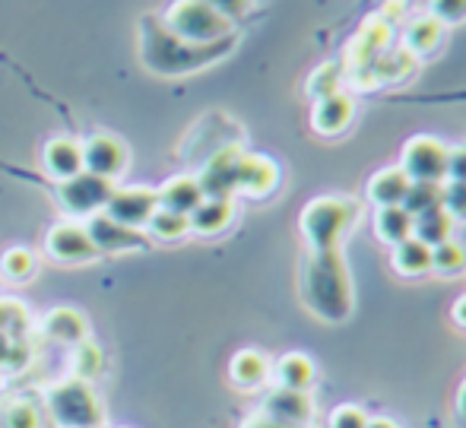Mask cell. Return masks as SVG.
I'll use <instances>...</instances> for the list:
<instances>
[{
	"mask_svg": "<svg viewBox=\"0 0 466 428\" xmlns=\"http://www.w3.org/2000/svg\"><path fill=\"white\" fill-rule=\"evenodd\" d=\"M378 16H384L390 25H397L400 19L406 16V0H384V4H380V10H378Z\"/></svg>",
	"mask_w": 466,
	"mask_h": 428,
	"instance_id": "obj_40",
	"label": "cell"
},
{
	"mask_svg": "<svg viewBox=\"0 0 466 428\" xmlns=\"http://www.w3.org/2000/svg\"><path fill=\"white\" fill-rule=\"evenodd\" d=\"M431 270L441 276L466 273V245H461L457 239H448L444 245L431 248Z\"/></svg>",
	"mask_w": 466,
	"mask_h": 428,
	"instance_id": "obj_29",
	"label": "cell"
},
{
	"mask_svg": "<svg viewBox=\"0 0 466 428\" xmlns=\"http://www.w3.org/2000/svg\"><path fill=\"white\" fill-rule=\"evenodd\" d=\"M454 226L457 222L451 219V213L444 207H431L425 213L412 216V239H419L422 245L438 248L444 245L448 239H454Z\"/></svg>",
	"mask_w": 466,
	"mask_h": 428,
	"instance_id": "obj_25",
	"label": "cell"
},
{
	"mask_svg": "<svg viewBox=\"0 0 466 428\" xmlns=\"http://www.w3.org/2000/svg\"><path fill=\"white\" fill-rule=\"evenodd\" d=\"M207 6H213L219 16H226L228 23H235V19H241L248 10H251V0H203Z\"/></svg>",
	"mask_w": 466,
	"mask_h": 428,
	"instance_id": "obj_38",
	"label": "cell"
},
{
	"mask_svg": "<svg viewBox=\"0 0 466 428\" xmlns=\"http://www.w3.org/2000/svg\"><path fill=\"white\" fill-rule=\"evenodd\" d=\"M264 416H270L273 423L279 425H289V428H305L308 423L314 419V400L308 393H299V391H277L267 397L264 403Z\"/></svg>",
	"mask_w": 466,
	"mask_h": 428,
	"instance_id": "obj_16",
	"label": "cell"
},
{
	"mask_svg": "<svg viewBox=\"0 0 466 428\" xmlns=\"http://www.w3.org/2000/svg\"><path fill=\"white\" fill-rule=\"evenodd\" d=\"M147 229L153 232V239L159 241H178L190 232V219L181 213H168V209H156L153 219L147 222Z\"/></svg>",
	"mask_w": 466,
	"mask_h": 428,
	"instance_id": "obj_30",
	"label": "cell"
},
{
	"mask_svg": "<svg viewBox=\"0 0 466 428\" xmlns=\"http://www.w3.org/2000/svg\"><path fill=\"white\" fill-rule=\"evenodd\" d=\"M190 232L197 235H219L232 226L235 219V203L222 200V197H203V203L187 216Z\"/></svg>",
	"mask_w": 466,
	"mask_h": 428,
	"instance_id": "obj_23",
	"label": "cell"
},
{
	"mask_svg": "<svg viewBox=\"0 0 466 428\" xmlns=\"http://www.w3.org/2000/svg\"><path fill=\"white\" fill-rule=\"evenodd\" d=\"M279 188V166L270 159V156L260 153H245L238 166V188L235 194L245 197H270L273 190Z\"/></svg>",
	"mask_w": 466,
	"mask_h": 428,
	"instance_id": "obj_15",
	"label": "cell"
},
{
	"mask_svg": "<svg viewBox=\"0 0 466 428\" xmlns=\"http://www.w3.org/2000/svg\"><path fill=\"white\" fill-rule=\"evenodd\" d=\"M4 428H38V413L32 403H13L4 416Z\"/></svg>",
	"mask_w": 466,
	"mask_h": 428,
	"instance_id": "obj_37",
	"label": "cell"
},
{
	"mask_svg": "<svg viewBox=\"0 0 466 428\" xmlns=\"http://www.w3.org/2000/svg\"><path fill=\"white\" fill-rule=\"evenodd\" d=\"M241 428H289V425L273 423V419L264 416V413H254V416H248L245 423H241Z\"/></svg>",
	"mask_w": 466,
	"mask_h": 428,
	"instance_id": "obj_42",
	"label": "cell"
},
{
	"mask_svg": "<svg viewBox=\"0 0 466 428\" xmlns=\"http://www.w3.org/2000/svg\"><path fill=\"white\" fill-rule=\"evenodd\" d=\"M86 232H89V239H93V245H96V251H98V254L137 251V248L147 245V239H143L140 229L121 226V222H115L111 216H105V213L89 216Z\"/></svg>",
	"mask_w": 466,
	"mask_h": 428,
	"instance_id": "obj_13",
	"label": "cell"
},
{
	"mask_svg": "<svg viewBox=\"0 0 466 428\" xmlns=\"http://www.w3.org/2000/svg\"><path fill=\"white\" fill-rule=\"evenodd\" d=\"M346 86V70L339 61H327L320 64L318 70H314L311 76H308V96L318 102V98L324 96H333V92H343Z\"/></svg>",
	"mask_w": 466,
	"mask_h": 428,
	"instance_id": "obj_28",
	"label": "cell"
},
{
	"mask_svg": "<svg viewBox=\"0 0 466 428\" xmlns=\"http://www.w3.org/2000/svg\"><path fill=\"white\" fill-rule=\"evenodd\" d=\"M448 153L451 147L431 134H416L403 143L400 153V168L406 171L410 181H435L444 184L448 178Z\"/></svg>",
	"mask_w": 466,
	"mask_h": 428,
	"instance_id": "obj_7",
	"label": "cell"
},
{
	"mask_svg": "<svg viewBox=\"0 0 466 428\" xmlns=\"http://www.w3.org/2000/svg\"><path fill=\"white\" fill-rule=\"evenodd\" d=\"M444 25L438 23V19H431L429 13H422V16H416V19H410L406 23V29H403V48L410 51L416 61H422V57H429V55H435L438 48H441V42H444Z\"/></svg>",
	"mask_w": 466,
	"mask_h": 428,
	"instance_id": "obj_18",
	"label": "cell"
},
{
	"mask_svg": "<svg viewBox=\"0 0 466 428\" xmlns=\"http://www.w3.org/2000/svg\"><path fill=\"white\" fill-rule=\"evenodd\" d=\"M127 166V147L111 134H93L83 143V171L115 181Z\"/></svg>",
	"mask_w": 466,
	"mask_h": 428,
	"instance_id": "obj_11",
	"label": "cell"
},
{
	"mask_svg": "<svg viewBox=\"0 0 466 428\" xmlns=\"http://www.w3.org/2000/svg\"><path fill=\"white\" fill-rule=\"evenodd\" d=\"M454 423L457 428H466V378L457 387V397H454Z\"/></svg>",
	"mask_w": 466,
	"mask_h": 428,
	"instance_id": "obj_41",
	"label": "cell"
},
{
	"mask_svg": "<svg viewBox=\"0 0 466 428\" xmlns=\"http://www.w3.org/2000/svg\"><path fill=\"white\" fill-rule=\"evenodd\" d=\"M168 32L175 38L187 45H216L222 38L235 36V23H228L226 16L207 6L203 0H175L168 6L166 19H162Z\"/></svg>",
	"mask_w": 466,
	"mask_h": 428,
	"instance_id": "obj_4",
	"label": "cell"
},
{
	"mask_svg": "<svg viewBox=\"0 0 466 428\" xmlns=\"http://www.w3.org/2000/svg\"><path fill=\"white\" fill-rule=\"evenodd\" d=\"M362 219V203L356 197L324 194L305 203L299 216V232L308 251H343L346 235Z\"/></svg>",
	"mask_w": 466,
	"mask_h": 428,
	"instance_id": "obj_3",
	"label": "cell"
},
{
	"mask_svg": "<svg viewBox=\"0 0 466 428\" xmlns=\"http://www.w3.org/2000/svg\"><path fill=\"white\" fill-rule=\"evenodd\" d=\"M74 368H76V378L89 381L102 372V352H98L96 342H80L74 352Z\"/></svg>",
	"mask_w": 466,
	"mask_h": 428,
	"instance_id": "obj_35",
	"label": "cell"
},
{
	"mask_svg": "<svg viewBox=\"0 0 466 428\" xmlns=\"http://www.w3.org/2000/svg\"><path fill=\"white\" fill-rule=\"evenodd\" d=\"M245 149L238 143H226L219 147L207 162H203L197 184H200L203 197H222V200H232L235 188H238V166Z\"/></svg>",
	"mask_w": 466,
	"mask_h": 428,
	"instance_id": "obj_9",
	"label": "cell"
},
{
	"mask_svg": "<svg viewBox=\"0 0 466 428\" xmlns=\"http://www.w3.org/2000/svg\"><path fill=\"white\" fill-rule=\"evenodd\" d=\"M406 213L419 216L431 207H441V184L435 181H412L410 190H406V200H403Z\"/></svg>",
	"mask_w": 466,
	"mask_h": 428,
	"instance_id": "obj_31",
	"label": "cell"
},
{
	"mask_svg": "<svg viewBox=\"0 0 466 428\" xmlns=\"http://www.w3.org/2000/svg\"><path fill=\"white\" fill-rule=\"evenodd\" d=\"M369 413L356 403H343L333 410L330 416V428H369Z\"/></svg>",
	"mask_w": 466,
	"mask_h": 428,
	"instance_id": "obj_36",
	"label": "cell"
},
{
	"mask_svg": "<svg viewBox=\"0 0 466 428\" xmlns=\"http://www.w3.org/2000/svg\"><path fill=\"white\" fill-rule=\"evenodd\" d=\"M238 36H228L216 45H187L181 38H175L172 32L162 25V19L143 16L140 23V55L153 74L162 76H181L194 74V70L207 67V64L226 57L235 48Z\"/></svg>",
	"mask_w": 466,
	"mask_h": 428,
	"instance_id": "obj_2",
	"label": "cell"
},
{
	"mask_svg": "<svg viewBox=\"0 0 466 428\" xmlns=\"http://www.w3.org/2000/svg\"><path fill=\"white\" fill-rule=\"evenodd\" d=\"M369 428H400V425L393 423V419H384V416H380V419H369Z\"/></svg>",
	"mask_w": 466,
	"mask_h": 428,
	"instance_id": "obj_44",
	"label": "cell"
},
{
	"mask_svg": "<svg viewBox=\"0 0 466 428\" xmlns=\"http://www.w3.org/2000/svg\"><path fill=\"white\" fill-rule=\"evenodd\" d=\"M451 314H454L457 324L466 327V295H461V299L454 301V311H451Z\"/></svg>",
	"mask_w": 466,
	"mask_h": 428,
	"instance_id": "obj_43",
	"label": "cell"
},
{
	"mask_svg": "<svg viewBox=\"0 0 466 428\" xmlns=\"http://www.w3.org/2000/svg\"><path fill=\"white\" fill-rule=\"evenodd\" d=\"M374 235L384 245L397 248L400 241L412 239V213H406V207H380L374 213Z\"/></svg>",
	"mask_w": 466,
	"mask_h": 428,
	"instance_id": "obj_27",
	"label": "cell"
},
{
	"mask_svg": "<svg viewBox=\"0 0 466 428\" xmlns=\"http://www.w3.org/2000/svg\"><path fill=\"white\" fill-rule=\"evenodd\" d=\"M429 16L438 19L444 29L466 23V0H429Z\"/></svg>",
	"mask_w": 466,
	"mask_h": 428,
	"instance_id": "obj_33",
	"label": "cell"
},
{
	"mask_svg": "<svg viewBox=\"0 0 466 428\" xmlns=\"http://www.w3.org/2000/svg\"><path fill=\"white\" fill-rule=\"evenodd\" d=\"M352 117H356V98L350 92H333L314 102L311 127L320 137H339L343 130H350Z\"/></svg>",
	"mask_w": 466,
	"mask_h": 428,
	"instance_id": "obj_14",
	"label": "cell"
},
{
	"mask_svg": "<svg viewBox=\"0 0 466 428\" xmlns=\"http://www.w3.org/2000/svg\"><path fill=\"white\" fill-rule=\"evenodd\" d=\"M48 410L61 428H102L105 425L102 403H98L89 381H83V378L61 381V384L48 393Z\"/></svg>",
	"mask_w": 466,
	"mask_h": 428,
	"instance_id": "obj_5",
	"label": "cell"
},
{
	"mask_svg": "<svg viewBox=\"0 0 466 428\" xmlns=\"http://www.w3.org/2000/svg\"><path fill=\"white\" fill-rule=\"evenodd\" d=\"M111 194H115V181L89 175V171H80L76 178H67V181L57 184V197H61L64 209L74 216L102 213V209L108 207Z\"/></svg>",
	"mask_w": 466,
	"mask_h": 428,
	"instance_id": "obj_8",
	"label": "cell"
},
{
	"mask_svg": "<svg viewBox=\"0 0 466 428\" xmlns=\"http://www.w3.org/2000/svg\"><path fill=\"white\" fill-rule=\"evenodd\" d=\"M299 292L305 308L324 324H346L356 311V289L343 251H308L301 260Z\"/></svg>",
	"mask_w": 466,
	"mask_h": 428,
	"instance_id": "obj_1",
	"label": "cell"
},
{
	"mask_svg": "<svg viewBox=\"0 0 466 428\" xmlns=\"http://www.w3.org/2000/svg\"><path fill=\"white\" fill-rule=\"evenodd\" d=\"M156 194H159V209L181 213V216H190L203 203V190H200V184H197L194 175L168 178Z\"/></svg>",
	"mask_w": 466,
	"mask_h": 428,
	"instance_id": "obj_19",
	"label": "cell"
},
{
	"mask_svg": "<svg viewBox=\"0 0 466 428\" xmlns=\"http://www.w3.org/2000/svg\"><path fill=\"white\" fill-rule=\"evenodd\" d=\"M393 38H397V25H390L384 16L371 13V16L356 29V36L350 38V45H346V57L339 61L346 70V76L369 70L384 51L393 48Z\"/></svg>",
	"mask_w": 466,
	"mask_h": 428,
	"instance_id": "obj_6",
	"label": "cell"
},
{
	"mask_svg": "<svg viewBox=\"0 0 466 428\" xmlns=\"http://www.w3.org/2000/svg\"><path fill=\"white\" fill-rule=\"evenodd\" d=\"M444 181H466V143L463 147H451L448 178H444Z\"/></svg>",
	"mask_w": 466,
	"mask_h": 428,
	"instance_id": "obj_39",
	"label": "cell"
},
{
	"mask_svg": "<svg viewBox=\"0 0 466 428\" xmlns=\"http://www.w3.org/2000/svg\"><path fill=\"white\" fill-rule=\"evenodd\" d=\"M410 184L412 181L406 178L403 168H400V166H387V168H378L369 178V188H365V194H369V200L378 209L380 207H403Z\"/></svg>",
	"mask_w": 466,
	"mask_h": 428,
	"instance_id": "obj_17",
	"label": "cell"
},
{
	"mask_svg": "<svg viewBox=\"0 0 466 428\" xmlns=\"http://www.w3.org/2000/svg\"><path fill=\"white\" fill-rule=\"evenodd\" d=\"M156 209H159V194L153 188H115L105 216L127 229H143L153 219Z\"/></svg>",
	"mask_w": 466,
	"mask_h": 428,
	"instance_id": "obj_10",
	"label": "cell"
},
{
	"mask_svg": "<svg viewBox=\"0 0 466 428\" xmlns=\"http://www.w3.org/2000/svg\"><path fill=\"white\" fill-rule=\"evenodd\" d=\"M441 207L448 209L454 222H466V181L441 184Z\"/></svg>",
	"mask_w": 466,
	"mask_h": 428,
	"instance_id": "obj_34",
	"label": "cell"
},
{
	"mask_svg": "<svg viewBox=\"0 0 466 428\" xmlns=\"http://www.w3.org/2000/svg\"><path fill=\"white\" fill-rule=\"evenodd\" d=\"M45 168L48 175H55L57 181H67L83 171V143L70 140V137H55V140L45 147Z\"/></svg>",
	"mask_w": 466,
	"mask_h": 428,
	"instance_id": "obj_22",
	"label": "cell"
},
{
	"mask_svg": "<svg viewBox=\"0 0 466 428\" xmlns=\"http://www.w3.org/2000/svg\"><path fill=\"white\" fill-rule=\"evenodd\" d=\"M390 267L397 270L406 280H416V276L431 273V248L422 245L419 239H406L393 248L390 254Z\"/></svg>",
	"mask_w": 466,
	"mask_h": 428,
	"instance_id": "obj_26",
	"label": "cell"
},
{
	"mask_svg": "<svg viewBox=\"0 0 466 428\" xmlns=\"http://www.w3.org/2000/svg\"><path fill=\"white\" fill-rule=\"evenodd\" d=\"M45 333L64 346H80V342H86L89 324L76 308H55L45 314Z\"/></svg>",
	"mask_w": 466,
	"mask_h": 428,
	"instance_id": "obj_24",
	"label": "cell"
},
{
	"mask_svg": "<svg viewBox=\"0 0 466 428\" xmlns=\"http://www.w3.org/2000/svg\"><path fill=\"white\" fill-rule=\"evenodd\" d=\"M0 270L13 282H25L35 273V257H32V251H25V248H10V251L0 257Z\"/></svg>",
	"mask_w": 466,
	"mask_h": 428,
	"instance_id": "obj_32",
	"label": "cell"
},
{
	"mask_svg": "<svg viewBox=\"0 0 466 428\" xmlns=\"http://www.w3.org/2000/svg\"><path fill=\"white\" fill-rule=\"evenodd\" d=\"M45 248L61 263H86L98 257L86 226H80V222H61V226H55L48 232V239H45Z\"/></svg>",
	"mask_w": 466,
	"mask_h": 428,
	"instance_id": "obj_12",
	"label": "cell"
},
{
	"mask_svg": "<svg viewBox=\"0 0 466 428\" xmlns=\"http://www.w3.org/2000/svg\"><path fill=\"white\" fill-rule=\"evenodd\" d=\"M273 378H277V387H282V391L308 393L318 381V368L305 352H286L273 365Z\"/></svg>",
	"mask_w": 466,
	"mask_h": 428,
	"instance_id": "obj_21",
	"label": "cell"
},
{
	"mask_svg": "<svg viewBox=\"0 0 466 428\" xmlns=\"http://www.w3.org/2000/svg\"><path fill=\"white\" fill-rule=\"evenodd\" d=\"M228 374H232L235 387H241V391H258V387H264L270 381L273 365L260 349H241V352H235Z\"/></svg>",
	"mask_w": 466,
	"mask_h": 428,
	"instance_id": "obj_20",
	"label": "cell"
}]
</instances>
